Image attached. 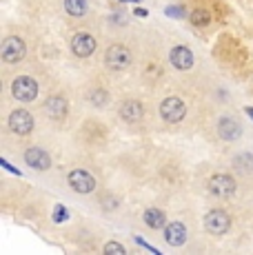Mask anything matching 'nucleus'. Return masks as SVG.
Segmentation results:
<instances>
[{
    "instance_id": "nucleus-1",
    "label": "nucleus",
    "mask_w": 253,
    "mask_h": 255,
    "mask_svg": "<svg viewBox=\"0 0 253 255\" xmlns=\"http://www.w3.org/2000/svg\"><path fill=\"white\" fill-rule=\"evenodd\" d=\"M105 62L109 69L114 71H125L131 67V51L126 47H120V45H114L107 49L105 53Z\"/></svg>"
},
{
    "instance_id": "nucleus-2",
    "label": "nucleus",
    "mask_w": 253,
    "mask_h": 255,
    "mask_svg": "<svg viewBox=\"0 0 253 255\" xmlns=\"http://www.w3.org/2000/svg\"><path fill=\"white\" fill-rule=\"evenodd\" d=\"M11 93H13V98H16V100L31 102V100H36V96H38V85H36V80H33V78L20 76V78H16V80H13Z\"/></svg>"
},
{
    "instance_id": "nucleus-3",
    "label": "nucleus",
    "mask_w": 253,
    "mask_h": 255,
    "mask_svg": "<svg viewBox=\"0 0 253 255\" xmlns=\"http://www.w3.org/2000/svg\"><path fill=\"white\" fill-rule=\"evenodd\" d=\"M231 227V218L220 209H213L204 215V229L213 235H225Z\"/></svg>"
},
{
    "instance_id": "nucleus-4",
    "label": "nucleus",
    "mask_w": 253,
    "mask_h": 255,
    "mask_svg": "<svg viewBox=\"0 0 253 255\" xmlns=\"http://www.w3.org/2000/svg\"><path fill=\"white\" fill-rule=\"evenodd\" d=\"M25 53H27V47H25V42H22V38L11 36L2 42V60L9 62V65L20 62L22 58H25Z\"/></svg>"
},
{
    "instance_id": "nucleus-5",
    "label": "nucleus",
    "mask_w": 253,
    "mask_h": 255,
    "mask_svg": "<svg viewBox=\"0 0 253 255\" xmlns=\"http://www.w3.org/2000/svg\"><path fill=\"white\" fill-rule=\"evenodd\" d=\"M184 114H187V107H184V102L180 100V98H167V100L160 105V116L167 122H171V125L182 120Z\"/></svg>"
},
{
    "instance_id": "nucleus-6",
    "label": "nucleus",
    "mask_w": 253,
    "mask_h": 255,
    "mask_svg": "<svg viewBox=\"0 0 253 255\" xmlns=\"http://www.w3.org/2000/svg\"><path fill=\"white\" fill-rule=\"evenodd\" d=\"M67 182H69V186L76 191V193H91V191L96 189L94 175L87 173V171H82V169L71 171L69 178H67Z\"/></svg>"
},
{
    "instance_id": "nucleus-7",
    "label": "nucleus",
    "mask_w": 253,
    "mask_h": 255,
    "mask_svg": "<svg viewBox=\"0 0 253 255\" xmlns=\"http://www.w3.org/2000/svg\"><path fill=\"white\" fill-rule=\"evenodd\" d=\"M9 129H11L13 133H18V135H27L29 131L33 129V118H31V114L25 111V109L11 111V116H9Z\"/></svg>"
},
{
    "instance_id": "nucleus-8",
    "label": "nucleus",
    "mask_w": 253,
    "mask_h": 255,
    "mask_svg": "<svg viewBox=\"0 0 253 255\" xmlns=\"http://www.w3.org/2000/svg\"><path fill=\"white\" fill-rule=\"evenodd\" d=\"M209 191H211L213 195H218V198H231L233 193H236V180L229 178V175H213L211 180H209Z\"/></svg>"
},
{
    "instance_id": "nucleus-9",
    "label": "nucleus",
    "mask_w": 253,
    "mask_h": 255,
    "mask_svg": "<svg viewBox=\"0 0 253 255\" xmlns=\"http://www.w3.org/2000/svg\"><path fill=\"white\" fill-rule=\"evenodd\" d=\"M71 51L76 53L78 58H89L91 53L96 51V40L89 33H78L71 40Z\"/></svg>"
},
{
    "instance_id": "nucleus-10",
    "label": "nucleus",
    "mask_w": 253,
    "mask_h": 255,
    "mask_svg": "<svg viewBox=\"0 0 253 255\" xmlns=\"http://www.w3.org/2000/svg\"><path fill=\"white\" fill-rule=\"evenodd\" d=\"M218 133H220V138L222 140H227V142H233V140H238L242 135V125L236 120V118H222L220 122H218Z\"/></svg>"
},
{
    "instance_id": "nucleus-11",
    "label": "nucleus",
    "mask_w": 253,
    "mask_h": 255,
    "mask_svg": "<svg viewBox=\"0 0 253 255\" xmlns=\"http://www.w3.org/2000/svg\"><path fill=\"white\" fill-rule=\"evenodd\" d=\"M25 162L31 166V169L47 171L51 166V158L47 151L38 149V146H31V149H27V153H25Z\"/></svg>"
},
{
    "instance_id": "nucleus-12",
    "label": "nucleus",
    "mask_w": 253,
    "mask_h": 255,
    "mask_svg": "<svg viewBox=\"0 0 253 255\" xmlns=\"http://www.w3.org/2000/svg\"><path fill=\"white\" fill-rule=\"evenodd\" d=\"M164 240H167L169 247H182L187 242V229L182 222H171L164 229Z\"/></svg>"
},
{
    "instance_id": "nucleus-13",
    "label": "nucleus",
    "mask_w": 253,
    "mask_h": 255,
    "mask_svg": "<svg viewBox=\"0 0 253 255\" xmlns=\"http://www.w3.org/2000/svg\"><path fill=\"white\" fill-rule=\"evenodd\" d=\"M171 65L176 67V69H182V71L191 69V67H193V53L189 51L187 47L171 49Z\"/></svg>"
},
{
    "instance_id": "nucleus-14",
    "label": "nucleus",
    "mask_w": 253,
    "mask_h": 255,
    "mask_svg": "<svg viewBox=\"0 0 253 255\" xmlns=\"http://www.w3.org/2000/svg\"><path fill=\"white\" fill-rule=\"evenodd\" d=\"M142 116H144V109H142V105L140 102H135V100H129V102H125L123 107H120V118H123L125 122H140L142 120Z\"/></svg>"
},
{
    "instance_id": "nucleus-15",
    "label": "nucleus",
    "mask_w": 253,
    "mask_h": 255,
    "mask_svg": "<svg viewBox=\"0 0 253 255\" xmlns=\"http://www.w3.org/2000/svg\"><path fill=\"white\" fill-rule=\"evenodd\" d=\"M45 109L49 118H56V120H62L67 114V100L62 96H51L49 100L45 102Z\"/></svg>"
},
{
    "instance_id": "nucleus-16",
    "label": "nucleus",
    "mask_w": 253,
    "mask_h": 255,
    "mask_svg": "<svg viewBox=\"0 0 253 255\" xmlns=\"http://www.w3.org/2000/svg\"><path fill=\"white\" fill-rule=\"evenodd\" d=\"M144 222L149 229H162L164 227V213L160 209H147L144 211Z\"/></svg>"
},
{
    "instance_id": "nucleus-17",
    "label": "nucleus",
    "mask_w": 253,
    "mask_h": 255,
    "mask_svg": "<svg viewBox=\"0 0 253 255\" xmlns=\"http://www.w3.org/2000/svg\"><path fill=\"white\" fill-rule=\"evenodd\" d=\"M87 0H65V9L71 16H85L87 13Z\"/></svg>"
},
{
    "instance_id": "nucleus-18",
    "label": "nucleus",
    "mask_w": 253,
    "mask_h": 255,
    "mask_svg": "<svg viewBox=\"0 0 253 255\" xmlns=\"http://www.w3.org/2000/svg\"><path fill=\"white\" fill-rule=\"evenodd\" d=\"M89 102L91 105H96V107H105L107 102H109V93L107 91H94L89 96Z\"/></svg>"
},
{
    "instance_id": "nucleus-19",
    "label": "nucleus",
    "mask_w": 253,
    "mask_h": 255,
    "mask_svg": "<svg viewBox=\"0 0 253 255\" xmlns=\"http://www.w3.org/2000/svg\"><path fill=\"white\" fill-rule=\"evenodd\" d=\"M191 22H193V24H198V27H204V24H209V13H207V11H200V9H198V11H193V13H191Z\"/></svg>"
},
{
    "instance_id": "nucleus-20",
    "label": "nucleus",
    "mask_w": 253,
    "mask_h": 255,
    "mask_svg": "<svg viewBox=\"0 0 253 255\" xmlns=\"http://www.w3.org/2000/svg\"><path fill=\"white\" fill-rule=\"evenodd\" d=\"M105 253H107V255H109V253L125 255V253H126V249L123 247V244H118V242H109V244H105Z\"/></svg>"
},
{
    "instance_id": "nucleus-21",
    "label": "nucleus",
    "mask_w": 253,
    "mask_h": 255,
    "mask_svg": "<svg viewBox=\"0 0 253 255\" xmlns=\"http://www.w3.org/2000/svg\"><path fill=\"white\" fill-rule=\"evenodd\" d=\"M67 218H69V213H67V209L58 204V207L53 209V220H56V222H65Z\"/></svg>"
},
{
    "instance_id": "nucleus-22",
    "label": "nucleus",
    "mask_w": 253,
    "mask_h": 255,
    "mask_svg": "<svg viewBox=\"0 0 253 255\" xmlns=\"http://www.w3.org/2000/svg\"><path fill=\"white\" fill-rule=\"evenodd\" d=\"M167 13H169L171 18H182V16H184V9H182V7H169Z\"/></svg>"
},
{
    "instance_id": "nucleus-23",
    "label": "nucleus",
    "mask_w": 253,
    "mask_h": 255,
    "mask_svg": "<svg viewBox=\"0 0 253 255\" xmlns=\"http://www.w3.org/2000/svg\"><path fill=\"white\" fill-rule=\"evenodd\" d=\"M247 114H249V116L253 118V107H247Z\"/></svg>"
},
{
    "instance_id": "nucleus-24",
    "label": "nucleus",
    "mask_w": 253,
    "mask_h": 255,
    "mask_svg": "<svg viewBox=\"0 0 253 255\" xmlns=\"http://www.w3.org/2000/svg\"><path fill=\"white\" fill-rule=\"evenodd\" d=\"M120 2H140V0H120Z\"/></svg>"
}]
</instances>
